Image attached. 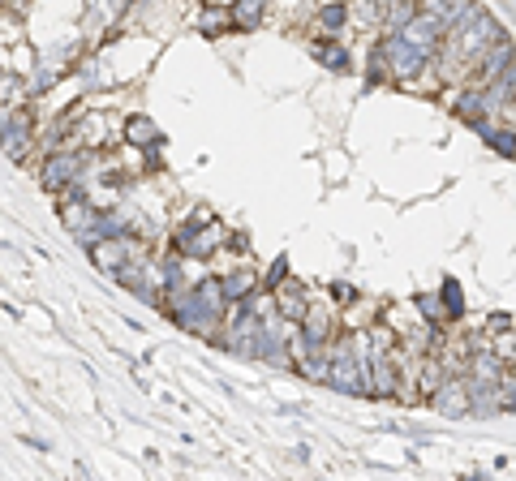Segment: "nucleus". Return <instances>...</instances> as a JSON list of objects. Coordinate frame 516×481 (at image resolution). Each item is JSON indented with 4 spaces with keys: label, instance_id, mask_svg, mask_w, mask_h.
Listing matches in <instances>:
<instances>
[{
    "label": "nucleus",
    "instance_id": "f257e3e1",
    "mask_svg": "<svg viewBox=\"0 0 516 481\" xmlns=\"http://www.w3.org/2000/svg\"><path fill=\"white\" fill-rule=\"evenodd\" d=\"M499 35H508V26L495 18L486 5L478 0H465L461 9H456V18L448 22V31H443V43L435 52V65L443 82H461L473 74V65H478V56L491 48Z\"/></svg>",
    "mask_w": 516,
    "mask_h": 481
},
{
    "label": "nucleus",
    "instance_id": "f03ea898",
    "mask_svg": "<svg viewBox=\"0 0 516 481\" xmlns=\"http://www.w3.org/2000/svg\"><path fill=\"white\" fill-rule=\"evenodd\" d=\"M323 383L353 400L370 396V335L366 331H349L332 344V366H327Z\"/></svg>",
    "mask_w": 516,
    "mask_h": 481
},
{
    "label": "nucleus",
    "instance_id": "7ed1b4c3",
    "mask_svg": "<svg viewBox=\"0 0 516 481\" xmlns=\"http://www.w3.org/2000/svg\"><path fill=\"white\" fill-rule=\"evenodd\" d=\"M379 48H383L387 74H392V86H413L430 65H435V56L422 52L418 43H409L400 31H383L379 35Z\"/></svg>",
    "mask_w": 516,
    "mask_h": 481
},
{
    "label": "nucleus",
    "instance_id": "20e7f679",
    "mask_svg": "<svg viewBox=\"0 0 516 481\" xmlns=\"http://www.w3.org/2000/svg\"><path fill=\"white\" fill-rule=\"evenodd\" d=\"M228 245V232L220 220H211L207 211H198L190 224H181L177 228V237H172V250L185 254L190 262H211L215 254H220Z\"/></svg>",
    "mask_w": 516,
    "mask_h": 481
},
{
    "label": "nucleus",
    "instance_id": "39448f33",
    "mask_svg": "<svg viewBox=\"0 0 516 481\" xmlns=\"http://www.w3.org/2000/svg\"><path fill=\"white\" fill-rule=\"evenodd\" d=\"M86 177V155L82 151H65V147H52L48 159L39 168V185L48 194H65L69 185H78Z\"/></svg>",
    "mask_w": 516,
    "mask_h": 481
},
{
    "label": "nucleus",
    "instance_id": "423d86ee",
    "mask_svg": "<svg viewBox=\"0 0 516 481\" xmlns=\"http://www.w3.org/2000/svg\"><path fill=\"white\" fill-rule=\"evenodd\" d=\"M35 112L31 108H13L9 125L0 129V151H5V159H13V164H22V159H31V147H35Z\"/></svg>",
    "mask_w": 516,
    "mask_h": 481
},
{
    "label": "nucleus",
    "instance_id": "0eeeda50",
    "mask_svg": "<svg viewBox=\"0 0 516 481\" xmlns=\"http://www.w3.org/2000/svg\"><path fill=\"white\" fill-rule=\"evenodd\" d=\"M86 250V262L99 271V275H117L125 262H129V254H134V245H129V237H99V241H91V245H82Z\"/></svg>",
    "mask_w": 516,
    "mask_h": 481
},
{
    "label": "nucleus",
    "instance_id": "6e6552de",
    "mask_svg": "<svg viewBox=\"0 0 516 481\" xmlns=\"http://www.w3.org/2000/svg\"><path fill=\"white\" fill-rule=\"evenodd\" d=\"M430 408H435L439 417H448V421H465L473 413V404H469V383L461 374H448L439 383V391L430 396Z\"/></svg>",
    "mask_w": 516,
    "mask_h": 481
},
{
    "label": "nucleus",
    "instance_id": "1a4fd4ad",
    "mask_svg": "<svg viewBox=\"0 0 516 481\" xmlns=\"http://www.w3.org/2000/svg\"><path fill=\"white\" fill-rule=\"evenodd\" d=\"M336 344V314L327 305H310L297 323V348H327Z\"/></svg>",
    "mask_w": 516,
    "mask_h": 481
},
{
    "label": "nucleus",
    "instance_id": "9d476101",
    "mask_svg": "<svg viewBox=\"0 0 516 481\" xmlns=\"http://www.w3.org/2000/svg\"><path fill=\"white\" fill-rule=\"evenodd\" d=\"M516 61V39L512 35H499L491 48H486L482 56H478V65H473V74H469V82L473 86H486V82H495L504 69Z\"/></svg>",
    "mask_w": 516,
    "mask_h": 481
},
{
    "label": "nucleus",
    "instance_id": "9b49d317",
    "mask_svg": "<svg viewBox=\"0 0 516 481\" xmlns=\"http://www.w3.org/2000/svg\"><path fill=\"white\" fill-rule=\"evenodd\" d=\"M271 310H276V318H284V323H301L306 318V310H310V301H306V288H301L297 280H284V284H276L271 288Z\"/></svg>",
    "mask_w": 516,
    "mask_h": 481
},
{
    "label": "nucleus",
    "instance_id": "f8f14e48",
    "mask_svg": "<svg viewBox=\"0 0 516 481\" xmlns=\"http://www.w3.org/2000/svg\"><path fill=\"white\" fill-rule=\"evenodd\" d=\"M366 400H400V366L396 357H370V396Z\"/></svg>",
    "mask_w": 516,
    "mask_h": 481
},
{
    "label": "nucleus",
    "instance_id": "ddd939ff",
    "mask_svg": "<svg viewBox=\"0 0 516 481\" xmlns=\"http://www.w3.org/2000/svg\"><path fill=\"white\" fill-rule=\"evenodd\" d=\"M443 31H448V22L435 18V13H426V9H418V18H413L400 35H405L409 43H418L422 52L435 56V52H439V43H443Z\"/></svg>",
    "mask_w": 516,
    "mask_h": 481
},
{
    "label": "nucleus",
    "instance_id": "4468645a",
    "mask_svg": "<svg viewBox=\"0 0 516 481\" xmlns=\"http://www.w3.org/2000/svg\"><path fill=\"white\" fill-rule=\"evenodd\" d=\"M121 134H125V142H129V147H142V151H155V147H164V129L155 125L151 116H142V112L125 116Z\"/></svg>",
    "mask_w": 516,
    "mask_h": 481
},
{
    "label": "nucleus",
    "instance_id": "2eb2a0df",
    "mask_svg": "<svg viewBox=\"0 0 516 481\" xmlns=\"http://www.w3.org/2000/svg\"><path fill=\"white\" fill-rule=\"evenodd\" d=\"M310 52H314V61H319L323 69H332V74H349V69H353V52L344 48L336 35L314 39V43H310Z\"/></svg>",
    "mask_w": 516,
    "mask_h": 481
},
{
    "label": "nucleus",
    "instance_id": "dca6fc26",
    "mask_svg": "<svg viewBox=\"0 0 516 481\" xmlns=\"http://www.w3.org/2000/svg\"><path fill=\"white\" fill-rule=\"evenodd\" d=\"M512 99H516V61L495 82L482 86V104H486V112H491V116H499V108H508Z\"/></svg>",
    "mask_w": 516,
    "mask_h": 481
},
{
    "label": "nucleus",
    "instance_id": "f3484780",
    "mask_svg": "<svg viewBox=\"0 0 516 481\" xmlns=\"http://www.w3.org/2000/svg\"><path fill=\"white\" fill-rule=\"evenodd\" d=\"M452 116H456V121H465L469 129L478 125L482 116H491V112H486V104H482V86H473V82L461 86V91L452 95Z\"/></svg>",
    "mask_w": 516,
    "mask_h": 481
},
{
    "label": "nucleus",
    "instance_id": "a211bd4d",
    "mask_svg": "<svg viewBox=\"0 0 516 481\" xmlns=\"http://www.w3.org/2000/svg\"><path fill=\"white\" fill-rule=\"evenodd\" d=\"M220 288H224L228 305H237V301L254 297L258 288H263V280H258V271H250V267H237V271H224V275H220Z\"/></svg>",
    "mask_w": 516,
    "mask_h": 481
},
{
    "label": "nucleus",
    "instance_id": "6ab92c4d",
    "mask_svg": "<svg viewBox=\"0 0 516 481\" xmlns=\"http://www.w3.org/2000/svg\"><path fill=\"white\" fill-rule=\"evenodd\" d=\"M228 18H233V35H250L267 18V0H233V5H228Z\"/></svg>",
    "mask_w": 516,
    "mask_h": 481
},
{
    "label": "nucleus",
    "instance_id": "aec40b11",
    "mask_svg": "<svg viewBox=\"0 0 516 481\" xmlns=\"http://www.w3.org/2000/svg\"><path fill=\"white\" fill-rule=\"evenodd\" d=\"M194 31L207 35V39H220L233 31V18H228V5H215V0H207L203 9L194 13Z\"/></svg>",
    "mask_w": 516,
    "mask_h": 481
},
{
    "label": "nucleus",
    "instance_id": "412c9836",
    "mask_svg": "<svg viewBox=\"0 0 516 481\" xmlns=\"http://www.w3.org/2000/svg\"><path fill=\"white\" fill-rule=\"evenodd\" d=\"M349 18H353L349 0H327V5H319V13H314L319 31L323 35H336V39H340V31H349Z\"/></svg>",
    "mask_w": 516,
    "mask_h": 481
},
{
    "label": "nucleus",
    "instance_id": "4be33fe9",
    "mask_svg": "<svg viewBox=\"0 0 516 481\" xmlns=\"http://www.w3.org/2000/svg\"><path fill=\"white\" fill-rule=\"evenodd\" d=\"M422 0H383V18H379V31H405V26L418 18Z\"/></svg>",
    "mask_w": 516,
    "mask_h": 481
},
{
    "label": "nucleus",
    "instance_id": "5701e85b",
    "mask_svg": "<svg viewBox=\"0 0 516 481\" xmlns=\"http://www.w3.org/2000/svg\"><path fill=\"white\" fill-rule=\"evenodd\" d=\"M439 301H443V314H448V323H461L465 318V288H461V280L456 275H448V280L439 284Z\"/></svg>",
    "mask_w": 516,
    "mask_h": 481
},
{
    "label": "nucleus",
    "instance_id": "b1692460",
    "mask_svg": "<svg viewBox=\"0 0 516 481\" xmlns=\"http://www.w3.org/2000/svg\"><path fill=\"white\" fill-rule=\"evenodd\" d=\"M91 9V26H104V31H117L121 13L129 9V0H86Z\"/></svg>",
    "mask_w": 516,
    "mask_h": 481
},
{
    "label": "nucleus",
    "instance_id": "393cba45",
    "mask_svg": "<svg viewBox=\"0 0 516 481\" xmlns=\"http://www.w3.org/2000/svg\"><path fill=\"white\" fill-rule=\"evenodd\" d=\"M448 378V366H443V357L439 353H430V357H422V370H418V383H422V396L430 400L439 391V383Z\"/></svg>",
    "mask_w": 516,
    "mask_h": 481
},
{
    "label": "nucleus",
    "instance_id": "a878e982",
    "mask_svg": "<svg viewBox=\"0 0 516 481\" xmlns=\"http://www.w3.org/2000/svg\"><path fill=\"white\" fill-rule=\"evenodd\" d=\"M482 142H486L491 151H499L504 159H516V129H512V125H499V121H495V129H491V134H486Z\"/></svg>",
    "mask_w": 516,
    "mask_h": 481
},
{
    "label": "nucleus",
    "instance_id": "bb28decb",
    "mask_svg": "<svg viewBox=\"0 0 516 481\" xmlns=\"http://www.w3.org/2000/svg\"><path fill=\"white\" fill-rule=\"evenodd\" d=\"M413 310H418L422 323H448V314H443L439 293H413Z\"/></svg>",
    "mask_w": 516,
    "mask_h": 481
},
{
    "label": "nucleus",
    "instance_id": "cd10ccee",
    "mask_svg": "<svg viewBox=\"0 0 516 481\" xmlns=\"http://www.w3.org/2000/svg\"><path fill=\"white\" fill-rule=\"evenodd\" d=\"M383 82H392V74H387L383 48H379V39H375V43H370V52H366V86H383Z\"/></svg>",
    "mask_w": 516,
    "mask_h": 481
},
{
    "label": "nucleus",
    "instance_id": "c85d7f7f",
    "mask_svg": "<svg viewBox=\"0 0 516 481\" xmlns=\"http://www.w3.org/2000/svg\"><path fill=\"white\" fill-rule=\"evenodd\" d=\"M461 5H465V0H422V9H426V13H435V18H443V22H452Z\"/></svg>",
    "mask_w": 516,
    "mask_h": 481
},
{
    "label": "nucleus",
    "instance_id": "c756f323",
    "mask_svg": "<svg viewBox=\"0 0 516 481\" xmlns=\"http://www.w3.org/2000/svg\"><path fill=\"white\" fill-rule=\"evenodd\" d=\"M284 280H289V258H276V262H271V271L263 275V288H267V293H271V288H276V284H284Z\"/></svg>",
    "mask_w": 516,
    "mask_h": 481
},
{
    "label": "nucleus",
    "instance_id": "7c9ffc66",
    "mask_svg": "<svg viewBox=\"0 0 516 481\" xmlns=\"http://www.w3.org/2000/svg\"><path fill=\"white\" fill-rule=\"evenodd\" d=\"M499 404H504V413H516V378H504V396H499Z\"/></svg>",
    "mask_w": 516,
    "mask_h": 481
},
{
    "label": "nucleus",
    "instance_id": "2f4dec72",
    "mask_svg": "<svg viewBox=\"0 0 516 481\" xmlns=\"http://www.w3.org/2000/svg\"><path fill=\"white\" fill-rule=\"evenodd\" d=\"M327 293H332L336 301H357V288H349V284H340V280H336V284H327Z\"/></svg>",
    "mask_w": 516,
    "mask_h": 481
},
{
    "label": "nucleus",
    "instance_id": "473e14b6",
    "mask_svg": "<svg viewBox=\"0 0 516 481\" xmlns=\"http://www.w3.org/2000/svg\"><path fill=\"white\" fill-rule=\"evenodd\" d=\"M508 327H512L508 314H491V331H508Z\"/></svg>",
    "mask_w": 516,
    "mask_h": 481
},
{
    "label": "nucleus",
    "instance_id": "72a5a7b5",
    "mask_svg": "<svg viewBox=\"0 0 516 481\" xmlns=\"http://www.w3.org/2000/svg\"><path fill=\"white\" fill-rule=\"evenodd\" d=\"M22 443H26V447H35V451H52V443H43V439H35V434H22Z\"/></svg>",
    "mask_w": 516,
    "mask_h": 481
},
{
    "label": "nucleus",
    "instance_id": "f704fd0d",
    "mask_svg": "<svg viewBox=\"0 0 516 481\" xmlns=\"http://www.w3.org/2000/svg\"><path fill=\"white\" fill-rule=\"evenodd\" d=\"M512 374H516V361H512Z\"/></svg>",
    "mask_w": 516,
    "mask_h": 481
},
{
    "label": "nucleus",
    "instance_id": "c9c22d12",
    "mask_svg": "<svg viewBox=\"0 0 516 481\" xmlns=\"http://www.w3.org/2000/svg\"><path fill=\"white\" fill-rule=\"evenodd\" d=\"M512 104H516V99H512Z\"/></svg>",
    "mask_w": 516,
    "mask_h": 481
}]
</instances>
